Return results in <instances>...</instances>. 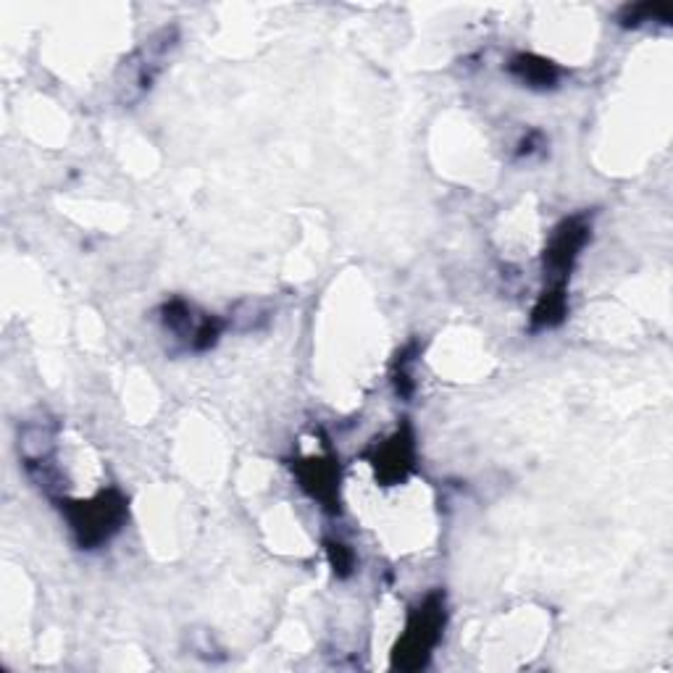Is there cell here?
I'll list each match as a JSON object with an SVG mask.
<instances>
[{
  "label": "cell",
  "instance_id": "7",
  "mask_svg": "<svg viewBox=\"0 0 673 673\" xmlns=\"http://www.w3.org/2000/svg\"><path fill=\"white\" fill-rule=\"evenodd\" d=\"M508 75L516 79L518 85L524 88L537 90V92H548L556 90L563 79V69L550 58L537 56V53H513L505 64Z\"/></svg>",
  "mask_w": 673,
  "mask_h": 673
},
{
  "label": "cell",
  "instance_id": "3",
  "mask_svg": "<svg viewBox=\"0 0 673 673\" xmlns=\"http://www.w3.org/2000/svg\"><path fill=\"white\" fill-rule=\"evenodd\" d=\"M177 26H164L150 40H145L130 58H124L122 71H119V90H122L124 103H135V100L143 98L153 88V82L164 71L169 53L177 48Z\"/></svg>",
  "mask_w": 673,
  "mask_h": 673
},
{
  "label": "cell",
  "instance_id": "13",
  "mask_svg": "<svg viewBox=\"0 0 673 673\" xmlns=\"http://www.w3.org/2000/svg\"><path fill=\"white\" fill-rule=\"evenodd\" d=\"M324 550L337 579H350L356 574V552L348 545L339 542V539H324Z\"/></svg>",
  "mask_w": 673,
  "mask_h": 673
},
{
  "label": "cell",
  "instance_id": "9",
  "mask_svg": "<svg viewBox=\"0 0 673 673\" xmlns=\"http://www.w3.org/2000/svg\"><path fill=\"white\" fill-rule=\"evenodd\" d=\"M648 22L671 24L673 9L669 3H629L618 11V24H621L624 30H637V26Z\"/></svg>",
  "mask_w": 673,
  "mask_h": 673
},
{
  "label": "cell",
  "instance_id": "5",
  "mask_svg": "<svg viewBox=\"0 0 673 673\" xmlns=\"http://www.w3.org/2000/svg\"><path fill=\"white\" fill-rule=\"evenodd\" d=\"M366 461L374 469L379 484H403L413 474V469H416V435H413V426L403 422L390 437L371 445L366 450Z\"/></svg>",
  "mask_w": 673,
  "mask_h": 673
},
{
  "label": "cell",
  "instance_id": "12",
  "mask_svg": "<svg viewBox=\"0 0 673 673\" xmlns=\"http://www.w3.org/2000/svg\"><path fill=\"white\" fill-rule=\"evenodd\" d=\"M416 352H418V343H411L408 348L400 350L397 358H395L392 382H395V392L400 397H411L413 390H416V384H413V379H411V366H413V361H416V358H413Z\"/></svg>",
  "mask_w": 673,
  "mask_h": 673
},
{
  "label": "cell",
  "instance_id": "8",
  "mask_svg": "<svg viewBox=\"0 0 673 673\" xmlns=\"http://www.w3.org/2000/svg\"><path fill=\"white\" fill-rule=\"evenodd\" d=\"M569 316V295H565L563 284H548V290L539 295V300L531 309L529 329L531 332H548L561 326Z\"/></svg>",
  "mask_w": 673,
  "mask_h": 673
},
{
  "label": "cell",
  "instance_id": "11",
  "mask_svg": "<svg viewBox=\"0 0 673 673\" xmlns=\"http://www.w3.org/2000/svg\"><path fill=\"white\" fill-rule=\"evenodd\" d=\"M224 329H226V324H224V318H218V316H203L198 322V326H195V332H192V337H190V350H195V352H209L211 348H216V343L218 339H222V335H224Z\"/></svg>",
  "mask_w": 673,
  "mask_h": 673
},
{
  "label": "cell",
  "instance_id": "10",
  "mask_svg": "<svg viewBox=\"0 0 673 673\" xmlns=\"http://www.w3.org/2000/svg\"><path fill=\"white\" fill-rule=\"evenodd\" d=\"M198 322H200V318H195V313H192V305L188 303V300L171 298V300H166V303L161 305V324H164V329L175 332V335L188 337V343H190L192 332H195Z\"/></svg>",
  "mask_w": 673,
  "mask_h": 673
},
{
  "label": "cell",
  "instance_id": "1",
  "mask_svg": "<svg viewBox=\"0 0 673 673\" xmlns=\"http://www.w3.org/2000/svg\"><path fill=\"white\" fill-rule=\"evenodd\" d=\"M58 508H61L66 524H69L77 548L82 550H98L109 545L130 518V500L116 486L100 490L90 500L61 497Z\"/></svg>",
  "mask_w": 673,
  "mask_h": 673
},
{
  "label": "cell",
  "instance_id": "6",
  "mask_svg": "<svg viewBox=\"0 0 673 673\" xmlns=\"http://www.w3.org/2000/svg\"><path fill=\"white\" fill-rule=\"evenodd\" d=\"M292 474L311 500H316L326 513H339V461L332 452L305 456L292 461Z\"/></svg>",
  "mask_w": 673,
  "mask_h": 673
},
{
  "label": "cell",
  "instance_id": "14",
  "mask_svg": "<svg viewBox=\"0 0 673 673\" xmlns=\"http://www.w3.org/2000/svg\"><path fill=\"white\" fill-rule=\"evenodd\" d=\"M539 148H545L542 132H529V135H526V137L521 139V145H518L516 156H518V158H524V156L529 158V156H535V153H537Z\"/></svg>",
  "mask_w": 673,
  "mask_h": 673
},
{
  "label": "cell",
  "instance_id": "2",
  "mask_svg": "<svg viewBox=\"0 0 673 673\" xmlns=\"http://www.w3.org/2000/svg\"><path fill=\"white\" fill-rule=\"evenodd\" d=\"M445 624H448V599L442 590H431L411 608L405 631L392 648V669L405 673L426 669L431 652L442 639Z\"/></svg>",
  "mask_w": 673,
  "mask_h": 673
},
{
  "label": "cell",
  "instance_id": "4",
  "mask_svg": "<svg viewBox=\"0 0 673 673\" xmlns=\"http://www.w3.org/2000/svg\"><path fill=\"white\" fill-rule=\"evenodd\" d=\"M592 237V218L586 213H576V216L563 218L561 224L552 229L548 239V248L542 256V271L548 284H563L569 282L571 271L582 256Z\"/></svg>",
  "mask_w": 673,
  "mask_h": 673
}]
</instances>
